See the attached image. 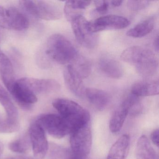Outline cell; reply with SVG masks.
<instances>
[{"mask_svg":"<svg viewBox=\"0 0 159 159\" xmlns=\"http://www.w3.org/2000/svg\"><path fill=\"white\" fill-rule=\"evenodd\" d=\"M121 58L134 66L138 73L142 77H151L157 71V58L154 53L148 48L140 46L129 47L123 52Z\"/></svg>","mask_w":159,"mask_h":159,"instance_id":"obj_1","label":"cell"},{"mask_svg":"<svg viewBox=\"0 0 159 159\" xmlns=\"http://www.w3.org/2000/svg\"><path fill=\"white\" fill-rule=\"evenodd\" d=\"M52 106L58 111L59 115L70 125L72 131L80 126L90 123L89 112L72 100L66 98H57L53 101Z\"/></svg>","mask_w":159,"mask_h":159,"instance_id":"obj_2","label":"cell"},{"mask_svg":"<svg viewBox=\"0 0 159 159\" xmlns=\"http://www.w3.org/2000/svg\"><path fill=\"white\" fill-rule=\"evenodd\" d=\"M46 49V54L62 65L69 64L78 54L72 43L60 34H54L49 38Z\"/></svg>","mask_w":159,"mask_h":159,"instance_id":"obj_3","label":"cell"},{"mask_svg":"<svg viewBox=\"0 0 159 159\" xmlns=\"http://www.w3.org/2000/svg\"><path fill=\"white\" fill-rule=\"evenodd\" d=\"M20 5L29 13L37 18L46 21L60 19L61 9L55 3L44 1H21Z\"/></svg>","mask_w":159,"mask_h":159,"instance_id":"obj_4","label":"cell"},{"mask_svg":"<svg viewBox=\"0 0 159 159\" xmlns=\"http://www.w3.org/2000/svg\"><path fill=\"white\" fill-rule=\"evenodd\" d=\"M70 144L75 155L86 158L90 153L92 144V134L90 123L74 129L70 134Z\"/></svg>","mask_w":159,"mask_h":159,"instance_id":"obj_5","label":"cell"},{"mask_svg":"<svg viewBox=\"0 0 159 159\" xmlns=\"http://www.w3.org/2000/svg\"><path fill=\"white\" fill-rule=\"evenodd\" d=\"M36 122L45 132L54 138L61 139L70 134L72 128L70 125L60 115L48 114L43 115Z\"/></svg>","mask_w":159,"mask_h":159,"instance_id":"obj_6","label":"cell"},{"mask_svg":"<svg viewBox=\"0 0 159 159\" xmlns=\"http://www.w3.org/2000/svg\"><path fill=\"white\" fill-rule=\"evenodd\" d=\"M71 22V27L76 39L84 47L93 48L98 42L96 33L91 32L88 28V21L81 15L74 16Z\"/></svg>","mask_w":159,"mask_h":159,"instance_id":"obj_7","label":"cell"},{"mask_svg":"<svg viewBox=\"0 0 159 159\" xmlns=\"http://www.w3.org/2000/svg\"><path fill=\"white\" fill-rule=\"evenodd\" d=\"M127 18L117 15L101 16L93 21L88 22V28L91 32L96 33L107 30H121L129 25Z\"/></svg>","mask_w":159,"mask_h":159,"instance_id":"obj_8","label":"cell"},{"mask_svg":"<svg viewBox=\"0 0 159 159\" xmlns=\"http://www.w3.org/2000/svg\"><path fill=\"white\" fill-rule=\"evenodd\" d=\"M29 135L35 158L37 159H44L49 149L48 140L44 129L35 122L30 125Z\"/></svg>","mask_w":159,"mask_h":159,"instance_id":"obj_9","label":"cell"},{"mask_svg":"<svg viewBox=\"0 0 159 159\" xmlns=\"http://www.w3.org/2000/svg\"><path fill=\"white\" fill-rule=\"evenodd\" d=\"M17 81L36 95L37 94L56 92L60 88V85L57 81L51 79L24 78Z\"/></svg>","mask_w":159,"mask_h":159,"instance_id":"obj_10","label":"cell"},{"mask_svg":"<svg viewBox=\"0 0 159 159\" xmlns=\"http://www.w3.org/2000/svg\"><path fill=\"white\" fill-rule=\"evenodd\" d=\"M18 105L26 110L30 109L32 104L38 101L36 95L16 81L12 89L10 92Z\"/></svg>","mask_w":159,"mask_h":159,"instance_id":"obj_11","label":"cell"},{"mask_svg":"<svg viewBox=\"0 0 159 159\" xmlns=\"http://www.w3.org/2000/svg\"><path fill=\"white\" fill-rule=\"evenodd\" d=\"M64 77L67 87L72 93L79 97H84L86 88L84 85L83 80L70 65H68L64 70Z\"/></svg>","mask_w":159,"mask_h":159,"instance_id":"obj_12","label":"cell"},{"mask_svg":"<svg viewBox=\"0 0 159 159\" xmlns=\"http://www.w3.org/2000/svg\"><path fill=\"white\" fill-rule=\"evenodd\" d=\"M84 97L97 109H105L111 101L109 94L106 91L95 88H86Z\"/></svg>","mask_w":159,"mask_h":159,"instance_id":"obj_13","label":"cell"},{"mask_svg":"<svg viewBox=\"0 0 159 159\" xmlns=\"http://www.w3.org/2000/svg\"><path fill=\"white\" fill-rule=\"evenodd\" d=\"M0 75L3 83L10 92L16 80L11 62L2 52L0 55Z\"/></svg>","mask_w":159,"mask_h":159,"instance_id":"obj_14","label":"cell"},{"mask_svg":"<svg viewBox=\"0 0 159 159\" xmlns=\"http://www.w3.org/2000/svg\"><path fill=\"white\" fill-rule=\"evenodd\" d=\"M130 146V137L121 136L111 148L107 159H125Z\"/></svg>","mask_w":159,"mask_h":159,"instance_id":"obj_15","label":"cell"},{"mask_svg":"<svg viewBox=\"0 0 159 159\" xmlns=\"http://www.w3.org/2000/svg\"><path fill=\"white\" fill-rule=\"evenodd\" d=\"M98 66L102 73L109 78L119 79L123 75L122 66L120 62L114 59L102 58L99 61Z\"/></svg>","mask_w":159,"mask_h":159,"instance_id":"obj_16","label":"cell"},{"mask_svg":"<svg viewBox=\"0 0 159 159\" xmlns=\"http://www.w3.org/2000/svg\"><path fill=\"white\" fill-rule=\"evenodd\" d=\"M159 92L158 81H140L133 84L131 93L136 96H149L158 95Z\"/></svg>","mask_w":159,"mask_h":159,"instance_id":"obj_17","label":"cell"},{"mask_svg":"<svg viewBox=\"0 0 159 159\" xmlns=\"http://www.w3.org/2000/svg\"><path fill=\"white\" fill-rule=\"evenodd\" d=\"M136 155L137 159H159L158 154L145 135L141 136L138 140Z\"/></svg>","mask_w":159,"mask_h":159,"instance_id":"obj_18","label":"cell"},{"mask_svg":"<svg viewBox=\"0 0 159 159\" xmlns=\"http://www.w3.org/2000/svg\"><path fill=\"white\" fill-rule=\"evenodd\" d=\"M10 30L22 31L27 29L30 23L27 17L14 7L8 8Z\"/></svg>","mask_w":159,"mask_h":159,"instance_id":"obj_19","label":"cell"},{"mask_svg":"<svg viewBox=\"0 0 159 159\" xmlns=\"http://www.w3.org/2000/svg\"><path fill=\"white\" fill-rule=\"evenodd\" d=\"M0 104H1L6 111V118L13 121H19L18 110L12 101L8 92L1 84Z\"/></svg>","mask_w":159,"mask_h":159,"instance_id":"obj_20","label":"cell"},{"mask_svg":"<svg viewBox=\"0 0 159 159\" xmlns=\"http://www.w3.org/2000/svg\"><path fill=\"white\" fill-rule=\"evenodd\" d=\"M68 65L82 80L87 78L92 70V66L90 61L79 54Z\"/></svg>","mask_w":159,"mask_h":159,"instance_id":"obj_21","label":"cell"},{"mask_svg":"<svg viewBox=\"0 0 159 159\" xmlns=\"http://www.w3.org/2000/svg\"><path fill=\"white\" fill-rule=\"evenodd\" d=\"M154 24L155 19L153 17L148 18L129 30L126 33V35L134 38L145 37L152 31Z\"/></svg>","mask_w":159,"mask_h":159,"instance_id":"obj_22","label":"cell"},{"mask_svg":"<svg viewBox=\"0 0 159 159\" xmlns=\"http://www.w3.org/2000/svg\"><path fill=\"white\" fill-rule=\"evenodd\" d=\"M128 114V109L121 104L115 111L110 121V130L112 133H117L121 130Z\"/></svg>","mask_w":159,"mask_h":159,"instance_id":"obj_23","label":"cell"},{"mask_svg":"<svg viewBox=\"0 0 159 159\" xmlns=\"http://www.w3.org/2000/svg\"><path fill=\"white\" fill-rule=\"evenodd\" d=\"M91 1H67L66 2L64 8V12L67 19L70 21L73 17L77 16L73 11L75 10H84L91 4Z\"/></svg>","mask_w":159,"mask_h":159,"instance_id":"obj_24","label":"cell"},{"mask_svg":"<svg viewBox=\"0 0 159 159\" xmlns=\"http://www.w3.org/2000/svg\"><path fill=\"white\" fill-rule=\"evenodd\" d=\"M30 145L31 142L28 134L11 142L9 147L10 149L14 152L25 153L29 150Z\"/></svg>","mask_w":159,"mask_h":159,"instance_id":"obj_25","label":"cell"},{"mask_svg":"<svg viewBox=\"0 0 159 159\" xmlns=\"http://www.w3.org/2000/svg\"><path fill=\"white\" fill-rule=\"evenodd\" d=\"M20 128L19 121H13L8 118L0 117V133H12Z\"/></svg>","mask_w":159,"mask_h":159,"instance_id":"obj_26","label":"cell"},{"mask_svg":"<svg viewBox=\"0 0 159 159\" xmlns=\"http://www.w3.org/2000/svg\"><path fill=\"white\" fill-rule=\"evenodd\" d=\"M150 2V1H149L131 0L127 2V7L132 11H140L148 7Z\"/></svg>","mask_w":159,"mask_h":159,"instance_id":"obj_27","label":"cell"},{"mask_svg":"<svg viewBox=\"0 0 159 159\" xmlns=\"http://www.w3.org/2000/svg\"><path fill=\"white\" fill-rule=\"evenodd\" d=\"M0 27L10 29V20L8 9L0 5Z\"/></svg>","mask_w":159,"mask_h":159,"instance_id":"obj_28","label":"cell"},{"mask_svg":"<svg viewBox=\"0 0 159 159\" xmlns=\"http://www.w3.org/2000/svg\"><path fill=\"white\" fill-rule=\"evenodd\" d=\"M95 5L96 11L99 14L104 15L107 12L109 7V3L106 1H94Z\"/></svg>","mask_w":159,"mask_h":159,"instance_id":"obj_29","label":"cell"},{"mask_svg":"<svg viewBox=\"0 0 159 159\" xmlns=\"http://www.w3.org/2000/svg\"><path fill=\"white\" fill-rule=\"evenodd\" d=\"M159 129H157L152 132L151 135V139L152 141V143L157 146L159 147Z\"/></svg>","mask_w":159,"mask_h":159,"instance_id":"obj_30","label":"cell"},{"mask_svg":"<svg viewBox=\"0 0 159 159\" xmlns=\"http://www.w3.org/2000/svg\"><path fill=\"white\" fill-rule=\"evenodd\" d=\"M123 1H111V3L113 7H119L122 4Z\"/></svg>","mask_w":159,"mask_h":159,"instance_id":"obj_31","label":"cell"},{"mask_svg":"<svg viewBox=\"0 0 159 159\" xmlns=\"http://www.w3.org/2000/svg\"><path fill=\"white\" fill-rule=\"evenodd\" d=\"M154 46L155 50L157 52H158V51H159V37H158V36H157L154 40Z\"/></svg>","mask_w":159,"mask_h":159,"instance_id":"obj_32","label":"cell"},{"mask_svg":"<svg viewBox=\"0 0 159 159\" xmlns=\"http://www.w3.org/2000/svg\"><path fill=\"white\" fill-rule=\"evenodd\" d=\"M11 159H32L29 157H25V156H16L13 157Z\"/></svg>","mask_w":159,"mask_h":159,"instance_id":"obj_33","label":"cell"},{"mask_svg":"<svg viewBox=\"0 0 159 159\" xmlns=\"http://www.w3.org/2000/svg\"><path fill=\"white\" fill-rule=\"evenodd\" d=\"M3 149H4V146H3L2 142L0 141V157H1L2 152H3Z\"/></svg>","mask_w":159,"mask_h":159,"instance_id":"obj_34","label":"cell"},{"mask_svg":"<svg viewBox=\"0 0 159 159\" xmlns=\"http://www.w3.org/2000/svg\"><path fill=\"white\" fill-rule=\"evenodd\" d=\"M85 158H82V157H79L77 155H75L74 153L72 152V156L70 159H85Z\"/></svg>","mask_w":159,"mask_h":159,"instance_id":"obj_35","label":"cell"},{"mask_svg":"<svg viewBox=\"0 0 159 159\" xmlns=\"http://www.w3.org/2000/svg\"><path fill=\"white\" fill-rule=\"evenodd\" d=\"M2 53V52L1 51V50H0V55H1V54Z\"/></svg>","mask_w":159,"mask_h":159,"instance_id":"obj_36","label":"cell"}]
</instances>
